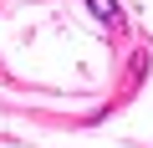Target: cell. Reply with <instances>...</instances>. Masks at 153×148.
Masks as SVG:
<instances>
[{
  "label": "cell",
  "instance_id": "6da1fadb",
  "mask_svg": "<svg viewBox=\"0 0 153 148\" xmlns=\"http://www.w3.org/2000/svg\"><path fill=\"white\" fill-rule=\"evenodd\" d=\"M87 10H92L102 26H112V31L123 26V10H117V0H87Z\"/></svg>",
  "mask_w": 153,
  "mask_h": 148
}]
</instances>
